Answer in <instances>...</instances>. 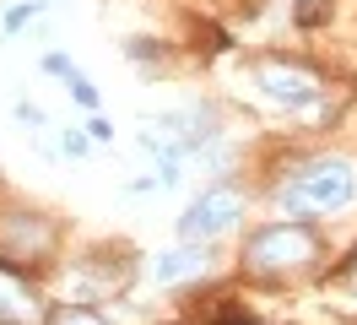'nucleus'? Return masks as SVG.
<instances>
[{"instance_id":"nucleus-1","label":"nucleus","mask_w":357,"mask_h":325,"mask_svg":"<svg viewBox=\"0 0 357 325\" xmlns=\"http://www.w3.org/2000/svg\"><path fill=\"white\" fill-rule=\"evenodd\" d=\"M276 201H282V212H292V217L341 212V206L352 201V168H347L341 157H314V163L298 168V179H292Z\"/></svg>"},{"instance_id":"nucleus-2","label":"nucleus","mask_w":357,"mask_h":325,"mask_svg":"<svg viewBox=\"0 0 357 325\" xmlns=\"http://www.w3.org/2000/svg\"><path fill=\"white\" fill-rule=\"evenodd\" d=\"M303 260H314V233L309 228H287V222L255 233L244 250V266H255V271H287V266H303Z\"/></svg>"},{"instance_id":"nucleus-3","label":"nucleus","mask_w":357,"mask_h":325,"mask_svg":"<svg viewBox=\"0 0 357 325\" xmlns=\"http://www.w3.org/2000/svg\"><path fill=\"white\" fill-rule=\"evenodd\" d=\"M238 217H244V195L233 190V185H211V190H201V201H195L190 212L178 217V233L184 238H217V233H227Z\"/></svg>"},{"instance_id":"nucleus-4","label":"nucleus","mask_w":357,"mask_h":325,"mask_svg":"<svg viewBox=\"0 0 357 325\" xmlns=\"http://www.w3.org/2000/svg\"><path fill=\"white\" fill-rule=\"evenodd\" d=\"M260 87H266V92H271L282 108H292V114H309V125H314V114H319V82H314L303 65H282V60L260 65Z\"/></svg>"},{"instance_id":"nucleus-5","label":"nucleus","mask_w":357,"mask_h":325,"mask_svg":"<svg viewBox=\"0 0 357 325\" xmlns=\"http://www.w3.org/2000/svg\"><path fill=\"white\" fill-rule=\"evenodd\" d=\"M211 271V250H195V244H184V250H162V255L146 260V277L157 287H174V282H195Z\"/></svg>"},{"instance_id":"nucleus-6","label":"nucleus","mask_w":357,"mask_h":325,"mask_svg":"<svg viewBox=\"0 0 357 325\" xmlns=\"http://www.w3.org/2000/svg\"><path fill=\"white\" fill-rule=\"evenodd\" d=\"M0 320H6V325H38V303H33V293H22L11 277H0Z\"/></svg>"},{"instance_id":"nucleus-7","label":"nucleus","mask_w":357,"mask_h":325,"mask_svg":"<svg viewBox=\"0 0 357 325\" xmlns=\"http://www.w3.org/2000/svg\"><path fill=\"white\" fill-rule=\"evenodd\" d=\"M44 71H54V76L76 92V103H87V108L98 103V92L87 87V76H82V65H76V60H66V55H44Z\"/></svg>"},{"instance_id":"nucleus-8","label":"nucleus","mask_w":357,"mask_h":325,"mask_svg":"<svg viewBox=\"0 0 357 325\" xmlns=\"http://www.w3.org/2000/svg\"><path fill=\"white\" fill-rule=\"evenodd\" d=\"M38 11H44V0H27V6H11V11H6V33H17V27H22V22H33Z\"/></svg>"},{"instance_id":"nucleus-9","label":"nucleus","mask_w":357,"mask_h":325,"mask_svg":"<svg viewBox=\"0 0 357 325\" xmlns=\"http://www.w3.org/2000/svg\"><path fill=\"white\" fill-rule=\"evenodd\" d=\"M17 120H22L27 130H44V125H49V120H44V108H38V103H27V98L17 103Z\"/></svg>"},{"instance_id":"nucleus-10","label":"nucleus","mask_w":357,"mask_h":325,"mask_svg":"<svg viewBox=\"0 0 357 325\" xmlns=\"http://www.w3.org/2000/svg\"><path fill=\"white\" fill-rule=\"evenodd\" d=\"M54 325H103V320H98V315H87V309H66Z\"/></svg>"},{"instance_id":"nucleus-11","label":"nucleus","mask_w":357,"mask_h":325,"mask_svg":"<svg viewBox=\"0 0 357 325\" xmlns=\"http://www.w3.org/2000/svg\"><path fill=\"white\" fill-rule=\"evenodd\" d=\"M60 147H66L70 157H82V152H87V141H82V136H70V130H66V141H60Z\"/></svg>"}]
</instances>
